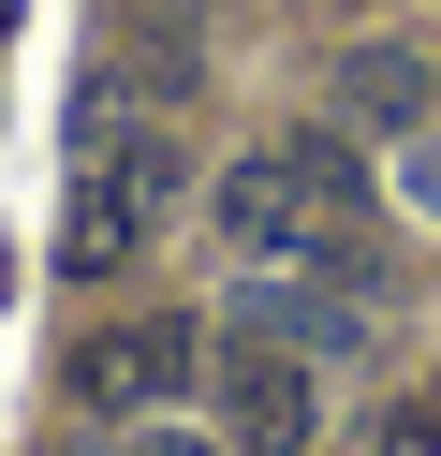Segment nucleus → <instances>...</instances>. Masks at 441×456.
<instances>
[{"label": "nucleus", "mask_w": 441, "mask_h": 456, "mask_svg": "<svg viewBox=\"0 0 441 456\" xmlns=\"http://www.w3.org/2000/svg\"><path fill=\"white\" fill-rule=\"evenodd\" d=\"M339 103H353L368 133H427V118H441V60H412V45H353V60H339Z\"/></svg>", "instance_id": "nucleus-5"}, {"label": "nucleus", "mask_w": 441, "mask_h": 456, "mask_svg": "<svg viewBox=\"0 0 441 456\" xmlns=\"http://www.w3.org/2000/svg\"><path fill=\"white\" fill-rule=\"evenodd\" d=\"M309 427H323L309 354H294L280 324H235V338H221V442H235V456H294Z\"/></svg>", "instance_id": "nucleus-3"}, {"label": "nucleus", "mask_w": 441, "mask_h": 456, "mask_svg": "<svg viewBox=\"0 0 441 456\" xmlns=\"http://www.w3.org/2000/svg\"><path fill=\"white\" fill-rule=\"evenodd\" d=\"M118 456H235V442H192V427H147V442H118Z\"/></svg>", "instance_id": "nucleus-8"}, {"label": "nucleus", "mask_w": 441, "mask_h": 456, "mask_svg": "<svg viewBox=\"0 0 441 456\" xmlns=\"http://www.w3.org/2000/svg\"><path fill=\"white\" fill-rule=\"evenodd\" d=\"M353 207H368V177H353L323 133H294V148H250L221 177V236L235 250H265V265H353Z\"/></svg>", "instance_id": "nucleus-2"}, {"label": "nucleus", "mask_w": 441, "mask_h": 456, "mask_svg": "<svg viewBox=\"0 0 441 456\" xmlns=\"http://www.w3.org/2000/svg\"><path fill=\"white\" fill-rule=\"evenodd\" d=\"M176 207V133L133 118L118 89H88V133H74V191H59V280H118L147 250V221Z\"/></svg>", "instance_id": "nucleus-1"}, {"label": "nucleus", "mask_w": 441, "mask_h": 456, "mask_svg": "<svg viewBox=\"0 0 441 456\" xmlns=\"http://www.w3.org/2000/svg\"><path fill=\"white\" fill-rule=\"evenodd\" d=\"M397 191L441 221V118H427V133H397Z\"/></svg>", "instance_id": "nucleus-6"}, {"label": "nucleus", "mask_w": 441, "mask_h": 456, "mask_svg": "<svg viewBox=\"0 0 441 456\" xmlns=\"http://www.w3.org/2000/svg\"><path fill=\"white\" fill-rule=\"evenodd\" d=\"M192 368H206V338L176 324H103V338H74V368H59V383H74V412H176V397H192Z\"/></svg>", "instance_id": "nucleus-4"}, {"label": "nucleus", "mask_w": 441, "mask_h": 456, "mask_svg": "<svg viewBox=\"0 0 441 456\" xmlns=\"http://www.w3.org/2000/svg\"><path fill=\"white\" fill-rule=\"evenodd\" d=\"M397 456H441V383H427V397L397 412Z\"/></svg>", "instance_id": "nucleus-7"}]
</instances>
